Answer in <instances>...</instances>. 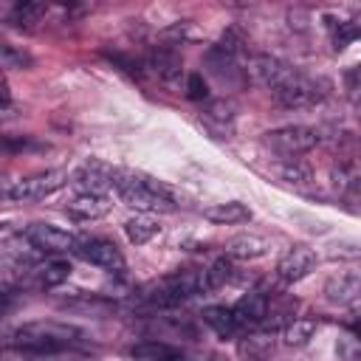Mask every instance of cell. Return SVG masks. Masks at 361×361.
<instances>
[{"mask_svg": "<svg viewBox=\"0 0 361 361\" xmlns=\"http://www.w3.org/2000/svg\"><path fill=\"white\" fill-rule=\"evenodd\" d=\"M82 330L65 322H25L14 330V344L25 353H59L68 347H76L82 341Z\"/></svg>", "mask_w": 361, "mask_h": 361, "instance_id": "obj_1", "label": "cell"}, {"mask_svg": "<svg viewBox=\"0 0 361 361\" xmlns=\"http://www.w3.org/2000/svg\"><path fill=\"white\" fill-rule=\"evenodd\" d=\"M116 189L121 200L138 212H175V195L169 192L166 183L149 178V175H133V172H118L116 175Z\"/></svg>", "mask_w": 361, "mask_h": 361, "instance_id": "obj_2", "label": "cell"}, {"mask_svg": "<svg viewBox=\"0 0 361 361\" xmlns=\"http://www.w3.org/2000/svg\"><path fill=\"white\" fill-rule=\"evenodd\" d=\"M206 288L203 274L197 271H175L158 282H152L149 288L141 290V302L149 307H175L180 302H186L189 296L200 293Z\"/></svg>", "mask_w": 361, "mask_h": 361, "instance_id": "obj_3", "label": "cell"}, {"mask_svg": "<svg viewBox=\"0 0 361 361\" xmlns=\"http://www.w3.org/2000/svg\"><path fill=\"white\" fill-rule=\"evenodd\" d=\"M330 90V82L327 79H316V76H307V73H299L296 68L290 71V76L276 87L271 90L274 99L282 104V107H290V110H299V107H310L316 102H322Z\"/></svg>", "mask_w": 361, "mask_h": 361, "instance_id": "obj_4", "label": "cell"}, {"mask_svg": "<svg viewBox=\"0 0 361 361\" xmlns=\"http://www.w3.org/2000/svg\"><path fill=\"white\" fill-rule=\"evenodd\" d=\"M316 144H319V133L313 127H305V124H288V127H276V130L265 133V147L274 149L276 155H285V158L305 155Z\"/></svg>", "mask_w": 361, "mask_h": 361, "instance_id": "obj_5", "label": "cell"}, {"mask_svg": "<svg viewBox=\"0 0 361 361\" xmlns=\"http://www.w3.org/2000/svg\"><path fill=\"white\" fill-rule=\"evenodd\" d=\"M65 183H68V172L65 169H45V172L28 175L23 180H14L11 192H8V200H17V203L42 200V197L54 195L56 189H62Z\"/></svg>", "mask_w": 361, "mask_h": 361, "instance_id": "obj_6", "label": "cell"}, {"mask_svg": "<svg viewBox=\"0 0 361 361\" xmlns=\"http://www.w3.org/2000/svg\"><path fill=\"white\" fill-rule=\"evenodd\" d=\"M25 240L42 251V254H65V251H76V237L59 226H51V223H31L25 228Z\"/></svg>", "mask_w": 361, "mask_h": 361, "instance_id": "obj_7", "label": "cell"}, {"mask_svg": "<svg viewBox=\"0 0 361 361\" xmlns=\"http://www.w3.org/2000/svg\"><path fill=\"white\" fill-rule=\"evenodd\" d=\"M76 254H79L85 262L99 265V268H104V271H116V274H118V271L124 268V257H121L118 245L110 243V240H104V237H87V240L76 243Z\"/></svg>", "mask_w": 361, "mask_h": 361, "instance_id": "obj_8", "label": "cell"}, {"mask_svg": "<svg viewBox=\"0 0 361 361\" xmlns=\"http://www.w3.org/2000/svg\"><path fill=\"white\" fill-rule=\"evenodd\" d=\"M290 65L271 56V54H257L248 59V68H245V76H251L257 85L268 87V90H276L288 76H290Z\"/></svg>", "mask_w": 361, "mask_h": 361, "instance_id": "obj_9", "label": "cell"}, {"mask_svg": "<svg viewBox=\"0 0 361 361\" xmlns=\"http://www.w3.org/2000/svg\"><path fill=\"white\" fill-rule=\"evenodd\" d=\"M231 316L240 330H254L268 319V296L262 290H248L231 305Z\"/></svg>", "mask_w": 361, "mask_h": 361, "instance_id": "obj_10", "label": "cell"}, {"mask_svg": "<svg viewBox=\"0 0 361 361\" xmlns=\"http://www.w3.org/2000/svg\"><path fill=\"white\" fill-rule=\"evenodd\" d=\"M313 268H316V254H313L307 245H293V248H288V251L279 257V262H276V276H279L282 282H299V279H305Z\"/></svg>", "mask_w": 361, "mask_h": 361, "instance_id": "obj_11", "label": "cell"}, {"mask_svg": "<svg viewBox=\"0 0 361 361\" xmlns=\"http://www.w3.org/2000/svg\"><path fill=\"white\" fill-rule=\"evenodd\" d=\"M116 175H118V169H113L102 161H87L76 172L73 183L82 189V195H104L110 186H116Z\"/></svg>", "mask_w": 361, "mask_h": 361, "instance_id": "obj_12", "label": "cell"}, {"mask_svg": "<svg viewBox=\"0 0 361 361\" xmlns=\"http://www.w3.org/2000/svg\"><path fill=\"white\" fill-rule=\"evenodd\" d=\"M149 71H155L158 73V79H164V82H172L175 76H180V68H183V59H180V54L172 48V45H155V48H149V54H147V62H144Z\"/></svg>", "mask_w": 361, "mask_h": 361, "instance_id": "obj_13", "label": "cell"}, {"mask_svg": "<svg viewBox=\"0 0 361 361\" xmlns=\"http://www.w3.org/2000/svg\"><path fill=\"white\" fill-rule=\"evenodd\" d=\"M324 293H327V302L333 305H350L361 293V276L355 271H338L336 276L327 279Z\"/></svg>", "mask_w": 361, "mask_h": 361, "instance_id": "obj_14", "label": "cell"}, {"mask_svg": "<svg viewBox=\"0 0 361 361\" xmlns=\"http://www.w3.org/2000/svg\"><path fill=\"white\" fill-rule=\"evenodd\" d=\"M110 200L104 197V195H76L68 206H65V214L68 217H73V220H99V217H104L107 212H110Z\"/></svg>", "mask_w": 361, "mask_h": 361, "instance_id": "obj_15", "label": "cell"}, {"mask_svg": "<svg viewBox=\"0 0 361 361\" xmlns=\"http://www.w3.org/2000/svg\"><path fill=\"white\" fill-rule=\"evenodd\" d=\"M200 121H203L217 138H226V133H231V121H234V107H231V102H226V99L209 102L206 110L200 113Z\"/></svg>", "mask_w": 361, "mask_h": 361, "instance_id": "obj_16", "label": "cell"}, {"mask_svg": "<svg viewBox=\"0 0 361 361\" xmlns=\"http://www.w3.org/2000/svg\"><path fill=\"white\" fill-rule=\"evenodd\" d=\"M206 65H209V71H212L214 76H220V79H223V82H228V85L243 82V71H245V68H240V65H237V59H234V56H228L226 51H220L217 45L206 51Z\"/></svg>", "mask_w": 361, "mask_h": 361, "instance_id": "obj_17", "label": "cell"}, {"mask_svg": "<svg viewBox=\"0 0 361 361\" xmlns=\"http://www.w3.org/2000/svg\"><path fill=\"white\" fill-rule=\"evenodd\" d=\"M268 251V240L257 237V234H240L234 240H228L226 245V257L231 259H257Z\"/></svg>", "mask_w": 361, "mask_h": 361, "instance_id": "obj_18", "label": "cell"}, {"mask_svg": "<svg viewBox=\"0 0 361 361\" xmlns=\"http://www.w3.org/2000/svg\"><path fill=\"white\" fill-rule=\"evenodd\" d=\"M130 355L138 361H183L180 347L166 344V341H141L130 350Z\"/></svg>", "mask_w": 361, "mask_h": 361, "instance_id": "obj_19", "label": "cell"}, {"mask_svg": "<svg viewBox=\"0 0 361 361\" xmlns=\"http://www.w3.org/2000/svg\"><path fill=\"white\" fill-rule=\"evenodd\" d=\"M203 217L212 220V223H217V226H231V223L248 220V217H251V209H248L245 203H240V200H228V203H214V206H209V209L203 212Z\"/></svg>", "mask_w": 361, "mask_h": 361, "instance_id": "obj_20", "label": "cell"}, {"mask_svg": "<svg viewBox=\"0 0 361 361\" xmlns=\"http://www.w3.org/2000/svg\"><path fill=\"white\" fill-rule=\"evenodd\" d=\"M200 319L220 336V338H231L240 327H237V322H234V316H231V307H223V305H212V307H203V313H200Z\"/></svg>", "mask_w": 361, "mask_h": 361, "instance_id": "obj_21", "label": "cell"}, {"mask_svg": "<svg viewBox=\"0 0 361 361\" xmlns=\"http://www.w3.org/2000/svg\"><path fill=\"white\" fill-rule=\"evenodd\" d=\"M316 322L313 319H293V322H288L285 327H282V341L288 344V347H305L310 338H313V333H316Z\"/></svg>", "mask_w": 361, "mask_h": 361, "instance_id": "obj_22", "label": "cell"}, {"mask_svg": "<svg viewBox=\"0 0 361 361\" xmlns=\"http://www.w3.org/2000/svg\"><path fill=\"white\" fill-rule=\"evenodd\" d=\"M158 231H161V226H158L152 217H147V214L133 217V220H127V223H124V234H127V240H130V243H135V245L149 243Z\"/></svg>", "mask_w": 361, "mask_h": 361, "instance_id": "obj_23", "label": "cell"}, {"mask_svg": "<svg viewBox=\"0 0 361 361\" xmlns=\"http://www.w3.org/2000/svg\"><path fill=\"white\" fill-rule=\"evenodd\" d=\"M68 276H71V262L54 259V262H45V265L37 271V285H39V288H56V285H62Z\"/></svg>", "mask_w": 361, "mask_h": 361, "instance_id": "obj_24", "label": "cell"}, {"mask_svg": "<svg viewBox=\"0 0 361 361\" xmlns=\"http://www.w3.org/2000/svg\"><path fill=\"white\" fill-rule=\"evenodd\" d=\"M274 344H276V341H274V333H251V336H245V338L240 341V353L259 361V358L271 355Z\"/></svg>", "mask_w": 361, "mask_h": 361, "instance_id": "obj_25", "label": "cell"}, {"mask_svg": "<svg viewBox=\"0 0 361 361\" xmlns=\"http://www.w3.org/2000/svg\"><path fill=\"white\" fill-rule=\"evenodd\" d=\"M231 276H234V265H231L228 257L214 259V262L209 265V271H203V282H206V288H223L226 282H231Z\"/></svg>", "mask_w": 361, "mask_h": 361, "instance_id": "obj_26", "label": "cell"}, {"mask_svg": "<svg viewBox=\"0 0 361 361\" xmlns=\"http://www.w3.org/2000/svg\"><path fill=\"white\" fill-rule=\"evenodd\" d=\"M45 14V6L42 3H34V0H25V3H17L14 6V11H11V20L17 23V25H25V28H31L34 23H39V17Z\"/></svg>", "mask_w": 361, "mask_h": 361, "instance_id": "obj_27", "label": "cell"}, {"mask_svg": "<svg viewBox=\"0 0 361 361\" xmlns=\"http://www.w3.org/2000/svg\"><path fill=\"white\" fill-rule=\"evenodd\" d=\"M279 175H282V180H288V183H307L310 180V166L307 164H302V161H296V158H288V164H282L279 166Z\"/></svg>", "mask_w": 361, "mask_h": 361, "instance_id": "obj_28", "label": "cell"}, {"mask_svg": "<svg viewBox=\"0 0 361 361\" xmlns=\"http://www.w3.org/2000/svg\"><path fill=\"white\" fill-rule=\"evenodd\" d=\"M186 96L192 102H206L209 99V82L203 79V73H189L186 76Z\"/></svg>", "mask_w": 361, "mask_h": 361, "instance_id": "obj_29", "label": "cell"}, {"mask_svg": "<svg viewBox=\"0 0 361 361\" xmlns=\"http://www.w3.org/2000/svg\"><path fill=\"white\" fill-rule=\"evenodd\" d=\"M34 141L31 138H20V135H0V155H14V152H25L31 149Z\"/></svg>", "mask_w": 361, "mask_h": 361, "instance_id": "obj_30", "label": "cell"}, {"mask_svg": "<svg viewBox=\"0 0 361 361\" xmlns=\"http://www.w3.org/2000/svg\"><path fill=\"white\" fill-rule=\"evenodd\" d=\"M107 56H110L116 65H121V68H124L130 76H141V62H138V59L124 56V54H107Z\"/></svg>", "mask_w": 361, "mask_h": 361, "instance_id": "obj_31", "label": "cell"}, {"mask_svg": "<svg viewBox=\"0 0 361 361\" xmlns=\"http://www.w3.org/2000/svg\"><path fill=\"white\" fill-rule=\"evenodd\" d=\"M14 307V296L8 290H0V316H6Z\"/></svg>", "mask_w": 361, "mask_h": 361, "instance_id": "obj_32", "label": "cell"}, {"mask_svg": "<svg viewBox=\"0 0 361 361\" xmlns=\"http://www.w3.org/2000/svg\"><path fill=\"white\" fill-rule=\"evenodd\" d=\"M8 192H11V183L0 178V197H8Z\"/></svg>", "mask_w": 361, "mask_h": 361, "instance_id": "obj_33", "label": "cell"}, {"mask_svg": "<svg viewBox=\"0 0 361 361\" xmlns=\"http://www.w3.org/2000/svg\"><path fill=\"white\" fill-rule=\"evenodd\" d=\"M0 102H8V90H6V85H0Z\"/></svg>", "mask_w": 361, "mask_h": 361, "instance_id": "obj_34", "label": "cell"}]
</instances>
